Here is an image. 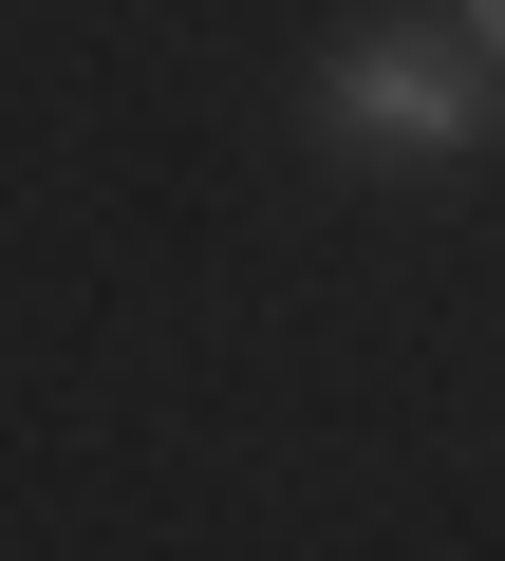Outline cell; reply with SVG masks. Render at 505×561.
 Masks as SVG:
<instances>
[{
    "instance_id": "1",
    "label": "cell",
    "mask_w": 505,
    "mask_h": 561,
    "mask_svg": "<svg viewBox=\"0 0 505 561\" xmlns=\"http://www.w3.org/2000/svg\"><path fill=\"white\" fill-rule=\"evenodd\" d=\"M486 94H505V57H486V38H375V57H337V94H319V113H337V150H412V169H431V150H468V131H486Z\"/></svg>"
},
{
    "instance_id": "2",
    "label": "cell",
    "mask_w": 505,
    "mask_h": 561,
    "mask_svg": "<svg viewBox=\"0 0 505 561\" xmlns=\"http://www.w3.org/2000/svg\"><path fill=\"white\" fill-rule=\"evenodd\" d=\"M468 38H486V57H505V0H468Z\"/></svg>"
}]
</instances>
